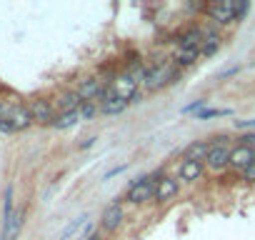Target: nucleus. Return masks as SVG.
Segmentation results:
<instances>
[{
    "label": "nucleus",
    "instance_id": "a878e982",
    "mask_svg": "<svg viewBox=\"0 0 255 240\" xmlns=\"http://www.w3.org/2000/svg\"><path fill=\"white\" fill-rule=\"evenodd\" d=\"M0 130H3V133H15V128H13V123H10V118H8V120H0Z\"/></svg>",
    "mask_w": 255,
    "mask_h": 240
},
{
    "label": "nucleus",
    "instance_id": "cd10ccee",
    "mask_svg": "<svg viewBox=\"0 0 255 240\" xmlns=\"http://www.w3.org/2000/svg\"><path fill=\"white\" fill-rule=\"evenodd\" d=\"M205 103H208V100H198V103H193V105H188V108H185V113H190V110H198V108H203Z\"/></svg>",
    "mask_w": 255,
    "mask_h": 240
},
{
    "label": "nucleus",
    "instance_id": "0eeeda50",
    "mask_svg": "<svg viewBox=\"0 0 255 240\" xmlns=\"http://www.w3.org/2000/svg\"><path fill=\"white\" fill-rule=\"evenodd\" d=\"M123 205L120 203H113V205H108L105 210H103V218H100V228L105 230V233H115L118 228H120V223H123Z\"/></svg>",
    "mask_w": 255,
    "mask_h": 240
},
{
    "label": "nucleus",
    "instance_id": "39448f33",
    "mask_svg": "<svg viewBox=\"0 0 255 240\" xmlns=\"http://www.w3.org/2000/svg\"><path fill=\"white\" fill-rule=\"evenodd\" d=\"M178 188H180V180H178V178H173V175H160V178L155 180V198H153V200L165 203V200H170V198L178 195Z\"/></svg>",
    "mask_w": 255,
    "mask_h": 240
},
{
    "label": "nucleus",
    "instance_id": "423d86ee",
    "mask_svg": "<svg viewBox=\"0 0 255 240\" xmlns=\"http://www.w3.org/2000/svg\"><path fill=\"white\" fill-rule=\"evenodd\" d=\"M203 170H205V163L203 160H188V158H183L180 165H178V178L183 183H195V180L203 178Z\"/></svg>",
    "mask_w": 255,
    "mask_h": 240
},
{
    "label": "nucleus",
    "instance_id": "7ed1b4c3",
    "mask_svg": "<svg viewBox=\"0 0 255 240\" xmlns=\"http://www.w3.org/2000/svg\"><path fill=\"white\" fill-rule=\"evenodd\" d=\"M30 115H33V123H38V125H53L58 120L55 113H53V105L48 100H43V98L30 103Z\"/></svg>",
    "mask_w": 255,
    "mask_h": 240
},
{
    "label": "nucleus",
    "instance_id": "aec40b11",
    "mask_svg": "<svg viewBox=\"0 0 255 240\" xmlns=\"http://www.w3.org/2000/svg\"><path fill=\"white\" fill-rule=\"evenodd\" d=\"M78 120H83V118H80V110H78V113H65V115H60V118L55 120V123H53V128L65 130V128H73V125L78 123Z\"/></svg>",
    "mask_w": 255,
    "mask_h": 240
},
{
    "label": "nucleus",
    "instance_id": "4468645a",
    "mask_svg": "<svg viewBox=\"0 0 255 240\" xmlns=\"http://www.w3.org/2000/svg\"><path fill=\"white\" fill-rule=\"evenodd\" d=\"M100 88H103V80H98V78H85V80H80L78 93H80V98H83L85 103H95Z\"/></svg>",
    "mask_w": 255,
    "mask_h": 240
},
{
    "label": "nucleus",
    "instance_id": "6e6552de",
    "mask_svg": "<svg viewBox=\"0 0 255 240\" xmlns=\"http://www.w3.org/2000/svg\"><path fill=\"white\" fill-rule=\"evenodd\" d=\"M253 163H255L253 160V148H248V145H235L233 148V153H230V168H235V170L243 173Z\"/></svg>",
    "mask_w": 255,
    "mask_h": 240
},
{
    "label": "nucleus",
    "instance_id": "6ab92c4d",
    "mask_svg": "<svg viewBox=\"0 0 255 240\" xmlns=\"http://www.w3.org/2000/svg\"><path fill=\"white\" fill-rule=\"evenodd\" d=\"M20 228H23V210H18V213L13 215L10 225L3 230V240H15V238H18V233H20Z\"/></svg>",
    "mask_w": 255,
    "mask_h": 240
},
{
    "label": "nucleus",
    "instance_id": "bb28decb",
    "mask_svg": "<svg viewBox=\"0 0 255 240\" xmlns=\"http://www.w3.org/2000/svg\"><path fill=\"white\" fill-rule=\"evenodd\" d=\"M10 110H13L10 105H5V103H0V120H8V118H10Z\"/></svg>",
    "mask_w": 255,
    "mask_h": 240
},
{
    "label": "nucleus",
    "instance_id": "f3484780",
    "mask_svg": "<svg viewBox=\"0 0 255 240\" xmlns=\"http://www.w3.org/2000/svg\"><path fill=\"white\" fill-rule=\"evenodd\" d=\"M128 105H130V103H128L125 98H120L118 93H113V95H110L103 105H98V108H100V113H105V115H118V113H123Z\"/></svg>",
    "mask_w": 255,
    "mask_h": 240
},
{
    "label": "nucleus",
    "instance_id": "9d476101",
    "mask_svg": "<svg viewBox=\"0 0 255 240\" xmlns=\"http://www.w3.org/2000/svg\"><path fill=\"white\" fill-rule=\"evenodd\" d=\"M113 90H115L120 98H125L128 103H130V98L138 93V83L130 78V73H125V75L115 78V83H113Z\"/></svg>",
    "mask_w": 255,
    "mask_h": 240
},
{
    "label": "nucleus",
    "instance_id": "b1692460",
    "mask_svg": "<svg viewBox=\"0 0 255 240\" xmlns=\"http://www.w3.org/2000/svg\"><path fill=\"white\" fill-rule=\"evenodd\" d=\"M248 8H250V5L245 3V0H243V3H238V5H235V20H243L245 13H248Z\"/></svg>",
    "mask_w": 255,
    "mask_h": 240
},
{
    "label": "nucleus",
    "instance_id": "1a4fd4ad",
    "mask_svg": "<svg viewBox=\"0 0 255 240\" xmlns=\"http://www.w3.org/2000/svg\"><path fill=\"white\" fill-rule=\"evenodd\" d=\"M210 20L218 23V25H228L235 20V5L233 3H218V5H210Z\"/></svg>",
    "mask_w": 255,
    "mask_h": 240
},
{
    "label": "nucleus",
    "instance_id": "f03ea898",
    "mask_svg": "<svg viewBox=\"0 0 255 240\" xmlns=\"http://www.w3.org/2000/svg\"><path fill=\"white\" fill-rule=\"evenodd\" d=\"M155 180H158V173L135 180L130 188H128L125 200H128V203H133V205H143V203L153 200V198H155Z\"/></svg>",
    "mask_w": 255,
    "mask_h": 240
},
{
    "label": "nucleus",
    "instance_id": "c85d7f7f",
    "mask_svg": "<svg viewBox=\"0 0 255 240\" xmlns=\"http://www.w3.org/2000/svg\"><path fill=\"white\" fill-rule=\"evenodd\" d=\"M140 100H143V93H140V90H138V93H135V95H133V98H130V103H140Z\"/></svg>",
    "mask_w": 255,
    "mask_h": 240
},
{
    "label": "nucleus",
    "instance_id": "ddd939ff",
    "mask_svg": "<svg viewBox=\"0 0 255 240\" xmlns=\"http://www.w3.org/2000/svg\"><path fill=\"white\" fill-rule=\"evenodd\" d=\"M203 40H205V30L193 25L190 30H185L178 40V48H203Z\"/></svg>",
    "mask_w": 255,
    "mask_h": 240
},
{
    "label": "nucleus",
    "instance_id": "2eb2a0df",
    "mask_svg": "<svg viewBox=\"0 0 255 240\" xmlns=\"http://www.w3.org/2000/svg\"><path fill=\"white\" fill-rule=\"evenodd\" d=\"M210 148H213V143H208V140H195V143H190V145L183 150V158H188V160H203V163H205Z\"/></svg>",
    "mask_w": 255,
    "mask_h": 240
},
{
    "label": "nucleus",
    "instance_id": "c756f323",
    "mask_svg": "<svg viewBox=\"0 0 255 240\" xmlns=\"http://www.w3.org/2000/svg\"><path fill=\"white\" fill-rule=\"evenodd\" d=\"M253 160H255V148H253Z\"/></svg>",
    "mask_w": 255,
    "mask_h": 240
},
{
    "label": "nucleus",
    "instance_id": "f257e3e1",
    "mask_svg": "<svg viewBox=\"0 0 255 240\" xmlns=\"http://www.w3.org/2000/svg\"><path fill=\"white\" fill-rule=\"evenodd\" d=\"M175 80H180V68H175L173 60H163V63H155L153 68H148L143 88L145 90H158V88H165Z\"/></svg>",
    "mask_w": 255,
    "mask_h": 240
},
{
    "label": "nucleus",
    "instance_id": "393cba45",
    "mask_svg": "<svg viewBox=\"0 0 255 240\" xmlns=\"http://www.w3.org/2000/svg\"><path fill=\"white\" fill-rule=\"evenodd\" d=\"M243 180H245V183H255V163L243 170Z\"/></svg>",
    "mask_w": 255,
    "mask_h": 240
},
{
    "label": "nucleus",
    "instance_id": "dca6fc26",
    "mask_svg": "<svg viewBox=\"0 0 255 240\" xmlns=\"http://www.w3.org/2000/svg\"><path fill=\"white\" fill-rule=\"evenodd\" d=\"M198 58H200V48H178L173 63H175V68H190L198 63Z\"/></svg>",
    "mask_w": 255,
    "mask_h": 240
},
{
    "label": "nucleus",
    "instance_id": "412c9836",
    "mask_svg": "<svg viewBox=\"0 0 255 240\" xmlns=\"http://www.w3.org/2000/svg\"><path fill=\"white\" fill-rule=\"evenodd\" d=\"M85 220H88V218L83 215V218H78L75 223H70V225H68V228H65V230L60 233V240H68V238H70V235H73V233H75V230H78V228H80V225H83Z\"/></svg>",
    "mask_w": 255,
    "mask_h": 240
},
{
    "label": "nucleus",
    "instance_id": "a211bd4d",
    "mask_svg": "<svg viewBox=\"0 0 255 240\" xmlns=\"http://www.w3.org/2000/svg\"><path fill=\"white\" fill-rule=\"evenodd\" d=\"M218 48H220V33L218 30H208L205 33V40H203V48H200V55L210 58V55L218 53Z\"/></svg>",
    "mask_w": 255,
    "mask_h": 240
},
{
    "label": "nucleus",
    "instance_id": "20e7f679",
    "mask_svg": "<svg viewBox=\"0 0 255 240\" xmlns=\"http://www.w3.org/2000/svg\"><path fill=\"white\" fill-rule=\"evenodd\" d=\"M230 153L233 148L225 143V145H213L208 158H205V165L210 170H223V168H230Z\"/></svg>",
    "mask_w": 255,
    "mask_h": 240
},
{
    "label": "nucleus",
    "instance_id": "f8f14e48",
    "mask_svg": "<svg viewBox=\"0 0 255 240\" xmlns=\"http://www.w3.org/2000/svg\"><path fill=\"white\" fill-rule=\"evenodd\" d=\"M83 105H85V100L80 98L78 90H68V93H63V95L58 98V108L63 110V115H65V113H78Z\"/></svg>",
    "mask_w": 255,
    "mask_h": 240
},
{
    "label": "nucleus",
    "instance_id": "9b49d317",
    "mask_svg": "<svg viewBox=\"0 0 255 240\" xmlns=\"http://www.w3.org/2000/svg\"><path fill=\"white\" fill-rule=\"evenodd\" d=\"M10 123L15 130H28L33 125V115H30V108L25 105H13L10 110Z\"/></svg>",
    "mask_w": 255,
    "mask_h": 240
},
{
    "label": "nucleus",
    "instance_id": "5701e85b",
    "mask_svg": "<svg viewBox=\"0 0 255 240\" xmlns=\"http://www.w3.org/2000/svg\"><path fill=\"white\" fill-rule=\"evenodd\" d=\"M220 115H230V110H220V108L215 110V108H213V110H203V113H198L200 120H205V118H220Z\"/></svg>",
    "mask_w": 255,
    "mask_h": 240
},
{
    "label": "nucleus",
    "instance_id": "4be33fe9",
    "mask_svg": "<svg viewBox=\"0 0 255 240\" xmlns=\"http://www.w3.org/2000/svg\"><path fill=\"white\" fill-rule=\"evenodd\" d=\"M98 110H100V108H98L95 103H85V105L80 108V118H85V120H88V118H93Z\"/></svg>",
    "mask_w": 255,
    "mask_h": 240
}]
</instances>
